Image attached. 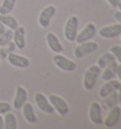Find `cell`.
<instances>
[{
  "label": "cell",
  "instance_id": "1",
  "mask_svg": "<svg viewBox=\"0 0 121 129\" xmlns=\"http://www.w3.org/2000/svg\"><path fill=\"white\" fill-rule=\"evenodd\" d=\"M100 69H101L97 64H95V66H91L86 70L84 76H83V87L86 90L90 91L94 88L97 79L99 76Z\"/></svg>",
  "mask_w": 121,
  "mask_h": 129
},
{
  "label": "cell",
  "instance_id": "2",
  "mask_svg": "<svg viewBox=\"0 0 121 129\" xmlns=\"http://www.w3.org/2000/svg\"><path fill=\"white\" fill-rule=\"evenodd\" d=\"M79 18L76 15H72L68 18L65 26V37L66 40L74 42L78 34Z\"/></svg>",
  "mask_w": 121,
  "mask_h": 129
},
{
  "label": "cell",
  "instance_id": "3",
  "mask_svg": "<svg viewBox=\"0 0 121 129\" xmlns=\"http://www.w3.org/2000/svg\"><path fill=\"white\" fill-rule=\"evenodd\" d=\"M97 48V44L94 41H87L81 43L76 48L74 49V55L77 59H81L85 55H87L89 53H92L96 51Z\"/></svg>",
  "mask_w": 121,
  "mask_h": 129
},
{
  "label": "cell",
  "instance_id": "4",
  "mask_svg": "<svg viewBox=\"0 0 121 129\" xmlns=\"http://www.w3.org/2000/svg\"><path fill=\"white\" fill-rule=\"evenodd\" d=\"M48 101L50 104L52 105L54 109L56 110L58 114L60 116H65L67 115L69 112V107L67 103L65 102V99H63L62 97L55 95V94H51L48 97Z\"/></svg>",
  "mask_w": 121,
  "mask_h": 129
},
{
  "label": "cell",
  "instance_id": "5",
  "mask_svg": "<svg viewBox=\"0 0 121 129\" xmlns=\"http://www.w3.org/2000/svg\"><path fill=\"white\" fill-rule=\"evenodd\" d=\"M96 32H97L96 26H95L93 23H88V24L86 25L84 28H82L81 31L77 34L75 41H76L77 43H79V44L83 43V42L90 41L94 36H95Z\"/></svg>",
  "mask_w": 121,
  "mask_h": 129
},
{
  "label": "cell",
  "instance_id": "6",
  "mask_svg": "<svg viewBox=\"0 0 121 129\" xmlns=\"http://www.w3.org/2000/svg\"><path fill=\"white\" fill-rule=\"evenodd\" d=\"M53 62H54V64H56L59 69L64 70V71L71 72V71H73L74 69H76V68H77V64H75L73 61L65 57L64 55H60V54L54 55L53 56Z\"/></svg>",
  "mask_w": 121,
  "mask_h": 129
},
{
  "label": "cell",
  "instance_id": "7",
  "mask_svg": "<svg viewBox=\"0 0 121 129\" xmlns=\"http://www.w3.org/2000/svg\"><path fill=\"white\" fill-rule=\"evenodd\" d=\"M121 118V108L118 105L111 106L108 115L104 120V125L108 128H112L118 123Z\"/></svg>",
  "mask_w": 121,
  "mask_h": 129
},
{
  "label": "cell",
  "instance_id": "8",
  "mask_svg": "<svg viewBox=\"0 0 121 129\" xmlns=\"http://www.w3.org/2000/svg\"><path fill=\"white\" fill-rule=\"evenodd\" d=\"M34 101L36 103L38 108L42 110L43 112L47 113V114H52L55 111V109L52 106V105L50 104V102L48 101V99L44 96L43 93H36L34 96Z\"/></svg>",
  "mask_w": 121,
  "mask_h": 129
},
{
  "label": "cell",
  "instance_id": "9",
  "mask_svg": "<svg viewBox=\"0 0 121 129\" xmlns=\"http://www.w3.org/2000/svg\"><path fill=\"white\" fill-rule=\"evenodd\" d=\"M121 87V84L119 81L116 80H109V81H106L104 85L101 86V88L99 89L98 91V95L100 98H107V96H109L111 93L114 92L116 91L118 89Z\"/></svg>",
  "mask_w": 121,
  "mask_h": 129
},
{
  "label": "cell",
  "instance_id": "10",
  "mask_svg": "<svg viewBox=\"0 0 121 129\" xmlns=\"http://www.w3.org/2000/svg\"><path fill=\"white\" fill-rule=\"evenodd\" d=\"M121 33V25L120 24H113L110 26L103 27L99 29L98 34L102 38L105 39H111L119 36Z\"/></svg>",
  "mask_w": 121,
  "mask_h": 129
},
{
  "label": "cell",
  "instance_id": "11",
  "mask_svg": "<svg viewBox=\"0 0 121 129\" xmlns=\"http://www.w3.org/2000/svg\"><path fill=\"white\" fill-rule=\"evenodd\" d=\"M56 14V8L54 6H47L41 12L39 15V24L43 28H47L53 16Z\"/></svg>",
  "mask_w": 121,
  "mask_h": 129
},
{
  "label": "cell",
  "instance_id": "12",
  "mask_svg": "<svg viewBox=\"0 0 121 129\" xmlns=\"http://www.w3.org/2000/svg\"><path fill=\"white\" fill-rule=\"evenodd\" d=\"M8 61L9 63L15 67V68H19V69H27L29 67L30 62L27 57L16 54V53L10 52L8 54Z\"/></svg>",
  "mask_w": 121,
  "mask_h": 129
},
{
  "label": "cell",
  "instance_id": "13",
  "mask_svg": "<svg viewBox=\"0 0 121 129\" xmlns=\"http://www.w3.org/2000/svg\"><path fill=\"white\" fill-rule=\"evenodd\" d=\"M89 119L95 124L102 123V111L99 104L97 102L91 103L89 107Z\"/></svg>",
  "mask_w": 121,
  "mask_h": 129
},
{
  "label": "cell",
  "instance_id": "14",
  "mask_svg": "<svg viewBox=\"0 0 121 129\" xmlns=\"http://www.w3.org/2000/svg\"><path fill=\"white\" fill-rule=\"evenodd\" d=\"M28 92L23 86H17L15 97L13 99V107L15 109H21L27 102Z\"/></svg>",
  "mask_w": 121,
  "mask_h": 129
},
{
  "label": "cell",
  "instance_id": "15",
  "mask_svg": "<svg viewBox=\"0 0 121 129\" xmlns=\"http://www.w3.org/2000/svg\"><path fill=\"white\" fill-rule=\"evenodd\" d=\"M12 40L19 49H23L26 47V29L24 27H18L13 31Z\"/></svg>",
  "mask_w": 121,
  "mask_h": 129
},
{
  "label": "cell",
  "instance_id": "16",
  "mask_svg": "<svg viewBox=\"0 0 121 129\" xmlns=\"http://www.w3.org/2000/svg\"><path fill=\"white\" fill-rule=\"evenodd\" d=\"M45 40H46L48 48L52 50L53 52L60 53L64 50V47H63V45L60 44V40L58 39V37L54 33H52V32H48L46 34Z\"/></svg>",
  "mask_w": 121,
  "mask_h": 129
},
{
  "label": "cell",
  "instance_id": "17",
  "mask_svg": "<svg viewBox=\"0 0 121 129\" xmlns=\"http://www.w3.org/2000/svg\"><path fill=\"white\" fill-rule=\"evenodd\" d=\"M117 63L114 61H112L111 63L107 64L104 68V70L101 74V79L103 81H109L113 79L116 75V69H117Z\"/></svg>",
  "mask_w": 121,
  "mask_h": 129
},
{
  "label": "cell",
  "instance_id": "18",
  "mask_svg": "<svg viewBox=\"0 0 121 129\" xmlns=\"http://www.w3.org/2000/svg\"><path fill=\"white\" fill-rule=\"evenodd\" d=\"M22 108H23V115H24L26 121L29 123H36L38 121V119L35 115L32 105L29 103H25Z\"/></svg>",
  "mask_w": 121,
  "mask_h": 129
},
{
  "label": "cell",
  "instance_id": "19",
  "mask_svg": "<svg viewBox=\"0 0 121 129\" xmlns=\"http://www.w3.org/2000/svg\"><path fill=\"white\" fill-rule=\"evenodd\" d=\"M0 22L4 25L5 27L11 28L12 30H14L19 27L16 19L9 14H0Z\"/></svg>",
  "mask_w": 121,
  "mask_h": 129
},
{
  "label": "cell",
  "instance_id": "20",
  "mask_svg": "<svg viewBox=\"0 0 121 129\" xmlns=\"http://www.w3.org/2000/svg\"><path fill=\"white\" fill-rule=\"evenodd\" d=\"M4 128L5 129H16L17 128V121L14 114L11 112L6 113L4 118Z\"/></svg>",
  "mask_w": 121,
  "mask_h": 129
},
{
  "label": "cell",
  "instance_id": "21",
  "mask_svg": "<svg viewBox=\"0 0 121 129\" xmlns=\"http://www.w3.org/2000/svg\"><path fill=\"white\" fill-rule=\"evenodd\" d=\"M115 58L113 55L112 52H106L104 54H102L98 59H97V66L100 68V69H104L107 64L111 63L112 61H114Z\"/></svg>",
  "mask_w": 121,
  "mask_h": 129
},
{
  "label": "cell",
  "instance_id": "22",
  "mask_svg": "<svg viewBox=\"0 0 121 129\" xmlns=\"http://www.w3.org/2000/svg\"><path fill=\"white\" fill-rule=\"evenodd\" d=\"M16 0H3L0 6V14H9L14 9Z\"/></svg>",
  "mask_w": 121,
  "mask_h": 129
},
{
  "label": "cell",
  "instance_id": "23",
  "mask_svg": "<svg viewBox=\"0 0 121 129\" xmlns=\"http://www.w3.org/2000/svg\"><path fill=\"white\" fill-rule=\"evenodd\" d=\"M13 31L11 28L6 29L1 35H0V47H7L12 40Z\"/></svg>",
  "mask_w": 121,
  "mask_h": 129
},
{
  "label": "cell",
  "instance_id": "24",
  "mask_svg": "<svg viewBox=\"0 0 121 129\" xmlns=\"http://www.w3.org/2000/svg\"><path fill=\"white\" fill-rule=\"evenodd\" d=\"M110 52L113 53V55L114 56V58L121 64V46L114 45L113 47H111Z\"/></svg>",
  "mask_w": 121,
  "mask_h": 129
},
{
  "label": "cell",
  "instance_id": "25",
  "mask_svg": "<svg viewBox=\"0 0 121 129\" xmlns=\"http://www.w3.org/2000/svg\"><path fill=\"white\" fill-rule=\"evenodd\" d=\"M11 110V105L8 103L4 102H0V114H6L10 112Z\"/></svg>",
  "mask_w": 121,
  "mask_h": 129
},
{
  "label": "cell",
  "instance_id": "26",
  "mask_svg": "<svg viewBox=\"0 0 121 129\" xmlns=\"http://www.w3.org/2000/svg\"><path fill=\"white\" fill-rule=\"evenodd\" d=\"M113 16H114V18L118 22V24L121 25V11H116V12L113 13Z\"/></svg>",
  "mask_w": 121,
  "mask_h": 129
},
{
  "label": "cell",
  "instance_id": "27",
  "mask_svg": "<svg viewBox=\"0 0 121 129\" xmlns=\"http://www.w3.org/2000/svg\"><path fill=\"white\" fill-rule=\"evenodd\" d=\"M106 1H107L113 8H117V5H118L120 0H106Z\"/></svg>",
  "mask_w": 121,
  "mask_h": 129
},
{
  "label": "cell",
  "instance_id": "28",
  "mask_svg": "<svg viewBox=\"0 0 121 129\" xmlns=\"http://www.w3.org/2000/svg\"><path fill=\"white\" fill-rule=\"evenodd\" d=\"M116 75H117V77H118V79H120V81H121V64L117 66Z\"/></svg>",
  "mask_w": 121,
  "mask_h": 129
},
{
  "label": "cell",
  "instance_id": "29",
  "mask_svg": "<svg viewBox=\"0 0 121 129\" xmlns=\"http://www.w3.org/2000/svg\"><path fill=\"white\" fill-rule=\"evenodd\" d=\"M0 129H4V119L0 115Z\"/></svg>",
  "mask_w": 121,
  "mask_h": 129
},
{
  "label": "cell",
  "instance_id": "30",
  "mask_svg": "<svg viewBox=\"0 0 121 129\" xmlns=\"http://www.w3.org/2000/svg\"><path fill=\"white\" fill-rule=\"evenodd\" d=\"M5 30H6V28H5V26L2 24L1 22H0V35H1V34H2V33L5 31Z\"/></svg>",
  "mask_w": 121,
  "mask_h": 129
},
{
  "label": "cell",
  "instance_id": "31",
  "mask_svg": "<svg viewBox=\"0 0 121 129\" xmlns=\"http://www.w3.org/2000/svg\"><path fill=\"white\" fill-rule=\"evenodd\" d=\"M118 102L120 103V105H121V87L118 89Z\"/></svg>",
  "mask_w": 121,
  "mask_h": 129
},
{
  "label": "cell",
  "instance_id": "32",
  "mask_svg": "<svg viewBox=\"0 0 121 129\" xmlns=\"http://www.w3.org/2000/svg\"><path fill=\"white\" fill-rule=\"evenodd\" d=\"M117 8H118V10H119V11H121V0L119 1L118 5H117Z\"/></svg>",
  "mask_w": 121,
  "mask_h": 129
},
{
  "label": "cell",
  "instance_id": "33",
  "mask_svg": "<svg viewBox=\"0 0 121 129\" xmlns=\"http://www.w3.org/2000/svg\"><path fill=\"white\" fill-rule=\"evenodd\" d=\"M120 36H121V33H120Z\"/></svg>",
  "mask_w": 121,
  "mask_h": 129
}]
</instances>
